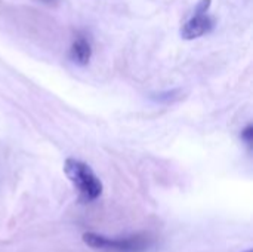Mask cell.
Wrapping results in <instances>:
<instances>
[{"label":"cell","mask_w":253,"mask_h":252,"mask_svg":"<svg viewBox=\"0 0 253 252\" xmlns=\"http://www.w3.org/2000/svg\"><path fill=\"white\" fill-rule=\"evenodd\" d=\"M242 138L248 143V144H252L253 141V126L252 125H248L243 131H242Z\"/></svg>","instance_id":"cell-5"},{"label":"cell","mask_w":253,"mask_h":252,"mask_svg":"<svg viewBox=\"0 0 253 252\" xmlns=\"http://www.w3.org/2000/svg\"><path fill=\"white\" fill-rule=\"evenodd\" d=\"M64 172L86 201H95L102 195L101 180L86 163L76 159H67L64 163Z\"/></svg>","instance_id":"cell-1"},{"label":"cell","mask_w":253,"mask_h":252,"mask_svg":"<svg viewBox=\"0 0 253 252\" xmlns=\"http://www.w3.org/2000/svg\"><path fill=\"white\" fill-rule=\"evenodd\" d=\"M209 6H211V0H200L199 4H197V7H196V13L197 15L206 13L208 9H209Z\"/></svg>","instance_id":"cell-6"},{"label":"cell","mask_w":253,"mask_h":252,"mask_svg":"<svg viewBox=\"0 0 253 252\" xmlns=\"http://www.w3.org/2000/svg\"><path fill=\"white\" fill-rule=\"evenodd\" d=\"M90 56H92L90 43L83 37L76 39L71 45V49H70L71 61L76 62L77 65H86L90 61Z\"/></svg>","instance_id":"cell-4"},{"label":"cell","mask_w":253,"mask_h":252,"mask_svg":"<svg viewBox=\"0 0 253 252\" xmlns=\"http://www.w3.org/2000/svg\"><path fill=\"white\" fill-rule=\"evenodd\" d=\"M246 252H253V250H248V251Z\"/></svg>","instance_id":"cell-8"},{"label":"cell","mask_w":253,"mask_h":252,"mask_svg":"<svg viewBox=\"0 0 253 252\" xmlns=\"http://www.w3.org/2000/svg\"><path fill=\"white\" fill-rule=\"evenodd\" d=\"M82 239L89 248H93V250H108V251L117 252H141L148 247V239H145L141 235H138L135 238H130V239L114 241V239H108V238L101 236V235L93 233V232H86V233H83Z\"/></svg>","instance_id":"cell-2"},{"label":"cell","mask_w":253,"mask_h":252,"mask_svg":"<svg viewBox=\"0 0 253 252\" xmlns=\"http://www.w3.org/2000/svg\"><path fill=\"white\" fill-rule=\"evenodd\" d=\"M176 92H178V91H170V92L159 94V95H157V98H154V100H157V101H160V102H163V101H169V100H172V98H173V95H175Z\"/></svg>","instance_id":"cell-7"},{"label":"cell","mask_w":253,"mask_h":252,"mask_svg":"<svg viewBox=\"0 0 253 252\" xmlns=\"http://www.w3.org/2000/svg\"><path fill=\"white\" fill-rule=\"evenodd\" d=\"M213 27V21L206 15H194L188 22H185L181 28V37L185 40H193L197 39L203 34H206L208 31H211V28Z\"/></svg>","instance_id":"cell-3"}]
</instances>
